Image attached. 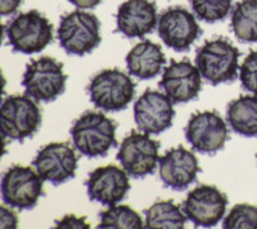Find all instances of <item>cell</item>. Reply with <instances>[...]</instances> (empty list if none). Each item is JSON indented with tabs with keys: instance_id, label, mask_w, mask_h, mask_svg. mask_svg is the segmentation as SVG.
<instances>
[{
	"instance_id": "1",
	"label": "cell",
	"mask_w": 257,
	"mask_h": 229,
	"mask_svg": "<svg viewBox=\"0 0 257 229\" xmlns=\"http://www.w3.org/2000/svg\"><path fill=\"white\" fill-rule=\"evenodd\" d=\"M116 123L100 112L88 111L71 128L73 146L88 159L104 157L117 146Z\"/></svg>"
},
{
	"instance_id": "2",
	"label": "cell",
	"mask_w": 257,
	"mask_h": 229,
	"mask_svg": "<svg viewBox=\"0 0 257 229\" xmlns=\"http://www.w3.org/2000/svg\"><path fill=\"white\" fill-rule=\"evenodd\" d=\"M4 33L16 53H40L53 41V25L36 9L11 18L4 26Z\"/></svg>"
},
{
	"instance_id": "3",
	"label": "cell",
	"mask_w": 257,
	"mask_h": 229,
	"mask_svg": "<svg viewBox=\"0 0 257 229\" xmlns=\"http://www.w3.org/2000/svg\"><path fill=\"white\" fill-rule=\"evenodd\" d=\"M239 50L228 39L217 38L197 49L196 66L211 85L233 82L239 75Z\"/></svg>"
},
{
	"instance_id": "4",
	"label": "cell",
	"mask_w": 257,
	"mask_h": 229,
	"mask_svg": "<svg viewBox=\"0 0 257 229\" xmlns=\"http://www.w3.org/2000/svg\"><path fill=\"white\" fill-rule=\"evenodd\" d=\"M57 38L67 54L82 57L91 53L102 41L99 18L84 9L66 13L61 17Z\"/></svg>"
},
{
	"instance_id": "5",
	"label": "cell",
	"mask_w": 257,
	"mask_h": 229,
	"mask_svg": "<svg viewBox=\"0 0 257 229\" xmlns=\"http://www.w3.org/2000/svg\"><path fill=\"white\" fill-rule=\"evenodd\" d=\"M137 85L132 77L118 68L103 70L89 82L88 94L96 108L120 112L127 108L135 97Z\"/></svg>"
},
{
	"instance_id": "6",
	"label": "cell",
	"mask_w": 257,
	"mask_h": 229,
	"mask_svg": "<svg viewBox=\"0 0 257 229\" xmlns=\"http://www.w3.org/2000/svg\"><path fill=\"white\" fill-rule=\"evenodd\" d=\"M67 79L61 62L52 57H41L26 66L22 86L26 95L36 102L49 103L63 94Z\"/></svg>"
},
{
	"instance_id": "7",
	"label": "cell",
	"mask_w": 257,
	"mask_h": 229,
	"mask_svg": "<svg viewBox=\"0 0 257 229\" xmlns=\"http://www.w3.org/2000/svg\"><path fill=\"white\" fill-rule=\"evenodd\" d=\"M41 111L29 95H9L0 107V129L4 138L24 142L40 129Z\"/></svg>"
},
{
	"instance_id": "8",
	"label": "cell",
	"mask_w": 257,
	"mask_h": 229,
	"mask_svg": "<svg viewBox=\"0 0 257 229\" xmlns=\"http://www.w3.org/2000/svg\"><path fill=\"white\" fill-rule=\"evenodd\" d=\"M41 176L31 166L13 165L2 178V198L7 206L18 210H31L44 194Z\"/></svg>"
},
{
	"instance_id": "9",
	"label": "cell",
	"mask_w": 257,
	"mask_h": 229,
	"mask_svg": "<svg viewBox=\"0 0 257 229\" xmlns=\"http://www.w3.org/2000/svg\"><path fill=\"white\" fill-rule=\"evenodd\" d=\"M117 160L134 179L152 175L160 164V142L147 133L132 132L120 144Z\"/></svg>"
},
{
	"instance_id": "10",
	"label": "cell",
	"mask_w": 257,
	"mask_h": 229,
	"mask_svg": "<svg viewBox=\"0 0 257 229\" xmlns=\"http://www.w3.org/2000/svg\"><path fill=\"white\" fill-rule=\"evenodd\" d=\"M198 18L181 6L167 8L158 17V35L170 49L178 53L188 52L202 35Z\"/></svg>"
},
{
	"instance_id": "11",
	"label": "cell",
	"mask_w": 257,
	"mask_h": 229,
	"mask_svg": "<svg viewBox=\"0 0 257 229\" xmlns=\"http://www.w3.org/2000/svg\"><path fill=\"white\" fill-rule=\"evenodd\" d=\"M185 139L196 152L215 155L229 141V128L217 112L205 111L190 116L185 127Z\"/></svg>"
},
{
	"instance_id": "12",
	"label": "cell",
	"mask_w": 257,
	"mask_h": 229,
	"mask_svg": "<svg viewBox=\"0 0 257 229\" xmlns=\"http://www.w3.org/2000/svg\"><path fill=\"white\" fill-rule=\"evenodd\" d=\"M228 197L215 185L201 184L188 193L181 209L197 228H212L226 212Z\"/></svg>"
},
{
	"instance_id": "13",
	"label": "cell",
	"mask_w": 257,
	"mask_h": 229,
	"mask_svg": "<svg viewBox=\"0 0 257 229\" xmlns=\"http://www.w3.org/2000/svg\"><path fill=\"white\" fill-rule=\"evenodd\" d=\"M173 104L166 94L147 89L134 103V120L138 129L151 135L166 132L173 125L175 116Z\"/></svg>"
},
{
	"instance_id": "14",
	"label": "cell",
	"mask_w": 257,
	"mask_h": 229,
	"mask_svg": "<svg viewBox=\"0 0 257 229\" xmlns=\"http://www.w3.org/2000/svg\"><path fill=\"white\" fill-rule=\"evenodd\" d=\"M79 157L67 143H49L41 148L32 165L44 182L59 185L76 174Z\"/></svg>"
},
{
	"instance_id": "15",
	"label": "cell",
	"mask_w": 257,
	"mask_h": 229,
	"mask_svg": "<svg viewBox=\"0 0 257 229\" xmlns=\"http://www.w3.org/2000/svg\"><path fill=\"white\" fill-rule=\"evenodd\" d=\"M160 88L173 103H188L198 97L202 89V75L190 61H171L165 67Z\"/></svg>"
},
{
	"instance_id": "16",
	"label": "cell",
	"mask_w": 257,
	"mask_h": 229,
	"mask_svg": "<svg viewBox=\"0 0 257 229\" xmlns=\"http://www.w3.org/2000/svg\"><path fill=\"white\" fill-rule=\"evenodd\" d=\"M85 185L89 200L103 206L117 205L130 191L128 174L116 165H107L91 171Z\"/></svg>"
},
{
	"instance_id": "17",
	"label": "cell",
	"mask_w": 257,
	"mask_h": 229,
	"mask_svg": "<svg viewBox=\"0 0 257 229\" xmlns=\"http://www.w3.org/2000/svg\"><path fill=\"white\" fill-rule=\"evenodd\" d=\"M158 26L157 6L152 0H126L116 13V33L127 39H142Z\"/></svg>"
},
{
	"instance_id": "18",
	"label": "cell",
	"mask_w": 257,
	"mask_h": 229,
	"mask_svg": "<svg viewBox=\"0 0 257 229\" xmlns=\"http://www.w3.org/2000/svg\"><path fill=\"white\" fill-rule=\"evenodd\" d=\"M160 178L165 187L174 191H185L201 173L196 155L183 146L171 148L160 159Z\"/></svg>"
},
{
	"instance_id": "19",
	"label": "cell",
	"mask_w": 257,
	"mask_h": 229,
	"mask_svg": "<svg viewBox=\"0 0 257 229\" xmlns=\"http://www.w3.org/2000/svg\"><path fill=\"white\" fill-rule=\"evenodd\" d=\"M166 63L161 45L151 40L138 43L126 56L128 74L139 80H151L157 76Z\"/></svg>"
},
{
	"instance_id": "20",
	"label": "cell",
	"mask_w": 257,
	"mask_h": 229,
	"mask_svg": "<svg viewBox=\"0 0 257 229\" xmlns=\"http://www.w3.org/2000/svg\"><path fill=\"white\" fill-rule=\"evenodd\" d=\"M226 121L234 133L257 138V95H240L228 103Z\"/></svg>"
},
{
	"instance_id": "21",
	"label": "cell",
	"mask_w": 257,
	"mask_h": 229,
	"mask_svg": "<svg viewBox=\"0 0 257 229\" xmlns=\"http://www.w3.org/2000/svg\"><path fill=\"white\" fill-rule=\"evenodd\" d=\"M144 228L148 229H183L187 223L183 209L173 200L158 201L144 211Z\"/></svg>"
},
{
	"instance_id": "22",
	"label": "cell",
	"mask_w": 257,
	"mask_h": 229,
	"mask_svg": "<svg viewBox=\"0 0 257 229\" xmlns=\"http://www.w3.org/2000/svg\"><path fill=\"white\" fill-rule=\"evenodd\" d=\"M231 31L242 43H257V0H239L231 9Z\"/></svg>"
},
{
	"instance_id": "23",
	"label": "cell",
	"mask_w": 257,
	"mask_h": 229,
	"mask_svg": "<svg viewBox=\"0 0 257 229\" xmlns=\"http://www.w3.org/2000/svg\"><path fill=\"white\" fill-rule=\"evenodd\" d=\"M98 228L103 229H142L143 219L130 206H109V209L99 212Z\"/></svg>"
},
{
	"instance_id": "24",
	"label": "cell",
	"mask_w": 257,
	"mask_h": 229,
	"mask_svg": "<svg viewBox=\"0 0 257 229\" xmlns=\"http://www.w3.org/2000/svg\"><path fill=\"white\" fill-rule=\"evenodd\" d=\"M189 3L199 21L215 24L228 17L233 0H189Z\"/></svg>"
},
{
	"instance_id": "25",
	"label": "cell",
	"mask_w": 257,
	"mask_h": 229,
	"mask_svg": "<svg viewBox=\"0 0 257 229\" xmlns=\"http://www.w3.org/2000/svg\"><path fill=\"white\" fill-rule=\"evenodd\" d=\"M225 229H257V206L235 205L222 221Z\"/></svg>"
},
{
	"instance_id": "26",
	"label": "cell",
	"mask_w": 257,
	"mask_h": 229,
	"mask_svg": "<svg viewBox=\"0 0 257 229\" xmlns=\"http://www.w3.org/2000/svg\"><path fill=\"white\" fill-rule=\"evenodd\" d=\"M239 80L242 88L257 95V50H252L239 67Z\"/></svg>"
},
{
	"instance_id": "27",
	"label": "cell",
	"mask_w": 257,
	"mask_h": 229,
	"mask_svg": "<svg viewBox=\"0 0 257 229\" xmlns=\"http://www.w3.org/2000/svg\"><path fill=\"white\" fill-rule=\"evenodd\" d=\"M54 228L61 229H89L90 225L84 216L79 217L76 215H66L61 220H56Z\"/></svg>"
},
{
	"instance_id": "28",
	"label": "cell",
	"mask_w": 257,
	"mask_h": 229,
	"mask_svg": "<svg viewBox=\"0 0 257 229\" xmlns=\"http://www.w3.org/2000/svg\"><path fill=\"white\" fill-rule=\"evenodd\" d=\"M18 219L16 212L8 209L7 206H2L0 209V228H17Z\"/></svg>"
},
{
	"instance_id": "29",
	"label": "cell",
	"mask_w": 257,
	"mask_h": 229,
	"mask_svg": "<svg viewBox=\"0 0 257 229\" xmlns=\"http://www.w3.org/2000/svg\"><path fill=\"white\" fill-rule=\"evenodd\" d=\"M22 4V0H0V9H2V16L15 15L18 11V8Z\"/></svg>"
},
{
	"instance_id": "30",
	"label": "cell",
	"mask_w": 257,
	"mask_h": 229,
	"mask_svg": "<svg viewBox=\"0 0 257 229\" xmlns=\"http://www.w3.org/2000/svg\"><path fill=\"white\" fill-rule=\"evenodd\" d=\"M77 9H94L102 3V0H68Z\"/></svg>"
},
{
	"instance_id": "31",
	"label": "cell",
	"mask_w": 257,
	"mask_h": 229,
	"mask_svg": "<svg viewBox=\"0 0 257 229\" xmlns=\"http://www.w3.org/2000/svg\"><path fill=\"white\" fill-rule=\"evenodd\" d=\"M256 157H257V155H256Z\"/></svg>"
}]
</instances>
